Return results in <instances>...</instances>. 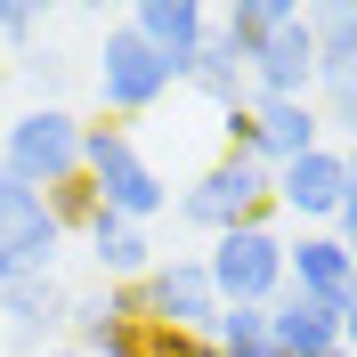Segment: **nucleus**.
<instances>
[{
  "mask_svg": "<svg viewBox=\"0 0 357 357\" xmlns=\"http://www.w3.org/2000/svg\"><path fill=\"white\" fill-rule=\"evenodd\" d=\"M82 178H89V195H98V211L138 220V227H146L162 203H171L162 171L138 155V138L122 130V122H82Z\"/></svg>",
  "mask_w": 357,
  "mask_h": 357,
  "instance_id": "obj_1",
  "label": "nucleus"
},
{
  "mask_svg": "<svg viewBox=\"0 0 357 357\" xmlns=\"http://www.w3.org/2000/svg\"><path fill=\"white\" fill-rule=\"evenodd\" d=\"M211 292H220V309H276L284 301V227L276 220H244L211 236V252H195Z\"/></svg>",
  "mask_w": 357,
  "mask_h": 357,
  "instance_id": "obj_2",
  "label": "nucleus"
},
{
  "mask_svg": "<svg viewBox=\"0 0 357 357\" xmlns=\"http://www.w3.org/2000/svg\"><path fill=\"white\" fill-rule=\"evenodd\" d=\"M357 171H349V146H309V155H292L284 171H268V203L276 211H292V220L309 227H333L341 244H349V211H357Z\"/></svg>",
  "mask_w": 357,
  "mask_h": 357,
  "instance_id": "obj_3",
  "label": "nucleus"
},
{
  "mask_svg": "<svg viewBox=\"0 0 357 357\" xmlns=\"http://www.w3.org/2000/svg\"><path fill=\"white\" fill-rule=\"evenodd\" d=\"M0 171L17 178V187H33V195L82 178V122L66 106H24L8 122V138H0Z\"/></svg>",
  "mask_w": 357,
  "mask_h": 357,
  "instance_id": "obj_4",
  "label": "nucleus"
},
{
  "mask_svg": "<svg viewBox=\"0 0 357 357\" xmlns=\"http://www.w3.org/2000/svg\"><path fill=\"white\" fill-rule=\"evenodd\" d=\"M130 292H138V325H162V333H211V317H220V292H211L195 252L155 260Z\"/></svg>",
  "mask_w": 357,
  "mask_h": 357,
  "instance_id": "obj_5",
  "label": "nucleus"
},
{
  "mask_svg": "<svg viewBox=\"0 0 357 357\" xmlns=\"http://www.w3.org/2000/svg\"><path fill=\"white\" fill-rule=\"evenodd\" d=\"M178 220L203 227V236H227V227H244V220H276V203H268V171H260V162L220 155L187 195H178Z\"/></svg>",
  "mask_w": 357,
  "mask_h": 357,
  "instance_id": "obj_6",
  "label": "nucleus"
},
{
  "mask_svg": "<svg viewBox=\"0 0 357 357\" xmlns=\"http://www.w3.org/2000/svg\"><path fill=\"white\" fill-rule=\"evenodd\" d=\"M98 98H106V114H122V130H130V114H155L171 98V66L138 41L130 24H114L106 49H98Z\"/></svg>",
  "mask_w": 357,
  "mask_h": 357,
  "instance_id": "obj_7",
  "label": "nucleus"
},
{
  "mask_svg": "<svg viewBox=\"0 0 357 357\" xmlns=\"http://www.w3.org/2000/svg\"><path fill=\"white\" fill-rule=\"evenodd\" d=\"M57 252H66V236H57V220H49V203L0 171V284H17V276H49Z\"/></svg>",
  "mask_w": 357,
  "mask_h": 357,
  "instance_id": "obj_8",
  "label": "nucleus"
},
{
  "mask_svg": "<svg viewBox=\"0 0 357 357\" xmlns=\"http://www.w3.org/2000/svg\"><path fill=\"white\" fill-rule=\"evenodd\" d=\"M284 292L317 301V309H357L349 301V244L333 227H301L284 236Z\"/></svg>",
  "mask_w": 357,
  "mask_h": 357,
  "instance_id": "obj_9",
  "label": "nucleus"
},
{
  "mask_svg": "<svg viewBox=\"0 0 357 357\" xmlns=\"http://www.w3.org/2000/svg\"><path fill=\"white\" fill-rule=\"evenodd\" d=\"M122 24H130L138 41L155 49L162 66H171V82H178L187 66H195V49L211 41V8H203V0H138V8H130Z\"/></svg>",
  "mask_w": 357,
  "mask_h": 357,
  "instance_id": "obj_10",
  "label": "nucleus"
},
{
  "mask_svg": "<svg viewBox=\"0 0 357 357\" xmlns=\"http://www.w3.org/2000/svg\"><path fill=\"white\" fill-rule=\"evenodd\" d=\"M309 82H317V41H309V24L292 17L284 33H268V41L252 49L244 89L252 98H309Z\"/></svg>",
  "mask_w": 357,
  "mask_h": 357,
  "instance_id": "obj_11",
  "label": "nucleus"
},
{
  "mask_svg": "<svg viewBox=\"0 0 357 357\" xmlns=\"http://www.w3.org/2000/svg\"><path fill=\"white\" fill-rule=\"evenodd\" d=\"M349 317L357 309H317V301L284 292L268 309V349L276 357H333V349H349Z\"/></svg>",
  "mask_w": 357,
  "mask_h": 357,
  "instance_id": "obj_12",
  "label": "nucleus"
},
{
  "mask_svg": "<svg viewBox=\"0 0 357 357\" xmlns=\"http://www.w3.org/2000/svg\"><path fill=\"white\" fill-rule=\"evenodd\" d=\"M252 138H260V171H284L292 155L325 146V122L309 98H252Z\"/></svg>",
  "mask_w": 357,
  "mask_h": 357,
  "instance_id": "obj_13",
  "label": "nucleus"
},
{
  "mask_svg": "<svg viewBox=\"0 0 357 357\" xmlns=\"http://www.w3.org/2000/svg\"><path fill=\"white\" fill-rule=\"evenodd\" d=\"M66 301L73 292L57 276H17V284H0V325L24 341V349H49V333L66 325Z\"/></svg>",
  "mask_w": 357,
  "mask_h": 357,
  "instance_id": "obj_14",
  "label": "nucleus"
},
{
  "mask_svg": "<svg viewBox=\"0 0 357 357\" xmlns=\"http://www.w3.org/2000/svg\"><path fill=\"white\" fill-rule=\"evenodd\" d=\"M82 244H89V260H98L106 284H138V276L155 268V236H146L138 220H114V211H89Z\"/></svg>",
  "mask_w": 357,
  "mask_h": 357,
  "instance_id": "obj_15",
  "label": "nucleus"
},
{
  "mask_svg": "<svg viewBox=\"0 0 357 357\" xmlns=\"http://www.w3.org/2000/svg\"><path fill=\"white\" fill-rule=\"evenodd\" d=\"M292 17H301V0H236V8H220V17H211V41H227V49L252 66V49H260L268 33H284Z\"/></svg>",
  "mask_w": 357,
  "mask_h": 357,
  "instance_id": "obj_16",
  "label": "nucleus"
},
{
  "mask_svg": "<svg viewBox=\"0 0 357 357\" xmlns=\"http://www.w3.org/2000/svg\"><path fill=\"white\" fill-rule=\"evenodd\" d=\"M178 82L195 89V98H211L220 114H227V106H244V98H252V89H244V57H236L227 41H203V49H195V66L178 73Z\"/></svg>",
  "mask_w": 357,
  "mask_h": 357,
  "instance_id": "obj_17",
  "label": "nucleus"
},
{
  "mask_svg": "<svg viewBox=\"0 0 357 357\" xmlns=\"http://www.w3.org/2000/svg\"><path fill=\"white\" fill-rule=\"evenodd\" d=\"M203 341L220 357H268V309H220Z\"/></svg>",
  "mask_w": 357,
  "mask_h": 357,
  "instance_id": "obj_18",
  "label": "nucleus"
},
{
  "mask_svg": "<svg viewBox=\"0 0 357 357\" xmlns=\"http://www.w3.org/2000/svg\"><path fill=\"white\" fill-rule=\"evenodd\" d=\"M49 220H57V236H82L89 227V211H98V195H89V178H66V187H49Z\"/></svg>",
  "mask_w": 357,
  "mask_h": 357,
  "instance_id": "obj_19",
  "label": "nucleus"
},
{
  "mask_svg": "<svg viewBox=\"0 0 357 357\" xmlns=\"http://www.w3.org/2000/svg\"><path fill=\"white\" fill-rule=\"evenodd\" d=\"M33 24H41V8H33V0H0V41H33Z\"/></svg>",
  "mask_w": 357,
  "mask_h": 357,
  "instance_id": "obj_20",
  "label": "nucleus"
},
{
  "mask_svg": "<svg viewBox=\"0 0 357 357\" xmlns=\"http://www.w3.org/2000/svg\"><path fill=\"white\" fill-rule=\"evenodd\" d=\"M24 82L41 89V106H57V82H66V66H57V57H41V49H24Z\"/></svg>",
  "mask_w": 357,
  "mask_h": 357,
  "instance_id": "obj_21",
  "label": "nucleus"
},
{
  "mask_svg": "<svg viewBox=\"0 0 357 357\" xmlns=\"http://www.w3.org/2000/svg\"><path fill=\"white\" fill-rule=\"evenodd\" d=\"M33 357H82V349H66V341H49V349H33Z\"/></svg>",
  "mask_w": 357,
  "mask_h": 357,
  "instance_id": "obj_22",
  "label": "nucleus"
}]
</instances>
